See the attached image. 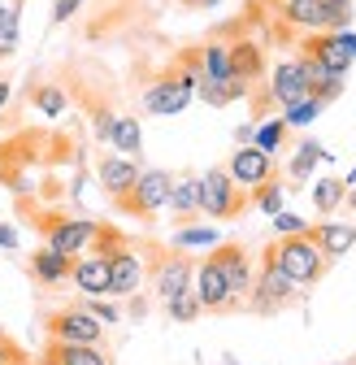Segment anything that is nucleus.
I'll return each mask as SVG.
<instances>
[{
	"label": "nucleus",
	"mask_w": 356,
	"mask_h": 365,
	"mask_svg": "<svg viewBox=\"0 0 356 365\" xmlns=\"http://www.w3.org/2000/svg\"><path fill=\"white\" fill-rule=\"evenodd\" d=\"M261 257L270 261V265H278L300 292H304V287H318V283L326 279V269H330L326 252L313 244V235H308V226H304V231H295V235H278V240H270Z\"/></svg>",
	"instance_id": "nucleus-1"
},
{
	"label": "nucleus",
	"mask_w": 356,
	"mask_h": 365,
	"mask_svg": "<svg viewBox=\"0 0 356 365\" xmlns=\"http://www.w3.org/2000/svg\"><path fill=\"white\" fill-rule=\"evenodd\" d=\"M274 14L291 31H343L352 26V0H274Z\"/></svg>",
	"instance_id": "nucleus-2"
},
{
	"label": "nucleus",
	"mask_w": 356,
	"mask_h": 365,
	"mask_svg": "<svg viewBox=\"0 0 356 365\" xmlns=\"http://www.w3.org/2000/svg\"><path fill=\"white\" fill-rule=\"evenodd\" d=\"M252 205V196L231 178L226 165H213L200 174V213L213 217V222H235L244 209Z\"/></svg>",
	"instance_id": "nucleus-3"
},
{
	"label": "nucleus",
	"mask_w": 356,
	"mask_h": 365,
	"mask_svg": "<svg viewBox=\"0 0 356 365\" xmlns=\"http://www.w3.org/2000/svg\"><path fill=\"white\" fill-rule=\"evenodd\" d=\"M300 300V287L287 279V274L278 269V265H270L261 257V265H256V274H252V287H248V313H261V317H274V313H283V309H291Z\"/></svg>",
	"instance_id": "nucleus-4"
},
{
	"label": "nucleus",
	"mask_w": 356,
	"mask_h": 365,
	"mask_svg": "<svg viewBox=\"0 0 356 365\" xmlns=\"http://www.w3.org/2000/svg\"><path fill=\"white\" fill-rule=\"evenodd\" d=\"M169 192H174V174L169 170H140V178L130 182V192L113 196V209L148 222V217H157L169 205Z\"/></svg>",
	"instance_id": "nucleus-5"
},
{
	"label": "nucleus",
	"mask_w": 356,
	"mask_h": 365,
	"mask_svg": "<svg viewBox=\"0 0 356 365\" xmlns=\"http://www.w3.org/2000/svg\"><path fill=\"white\" fill-rule=\"evenodd\" d=\"M43 339L61 344H105V322L87 304H66L43 317Z\"/></svg>",
	"instance_id": "nucleus-6"
},
{
	"label": "nucleus",
	"mask_w": 356,
	"mask_h": 365,
	"mask_svg": "<svg viewBox=\"0 0 356 365\" xmlns=\"http://www.w3.org/2000/svg\"><path fill=\"white\" fill-rule=\"evenodd\" d=\"M31 217L39 222L43 244H53L66 257L87 252V248H92V240H96V231H100L92 217H61V213H31Z\"/></svg>",
	"instance_id": "nucleus-7"
},
{
	"label": "nucleus",
	"mask_w": 356,
	"mask_h": 365,
	"mask_svg": "<svg viewBox=\"0 0 356 365\" xmlns=\"http://www.w3.org/2000/svg\"><path fill=\"white\" fill-rule=\"evenodd\" d=\"M300 53L322 61V66H330V70H339V74H347L352 61H356V35L347 26L343 31H308L300 39Z\"/></svg>",
	"instance_id": "nucleus-8"
},
{
	"label": "nucleus",
	"mask_w": 356,
	"mask_h": 365,
	"mask_svg": "<svg viewBox=\"0 0 356 365\" xmlns=\"http://www.w3.org/2000/svg\"><path fill=\"white\" fill-rule=\"evenodd\" d=\"M157 265H152V292H157V304L165 309L174 296H183L187 287H192V274H196V265H192V257L183 252V248H157Z\"/></svg>",
	"instance_id": "nucleus-9"
},
{
	"label": "nucleus",
	"mask_w": 356,
	"mask_h": 365,
	"mask_svg": "<svg viewBox=\"0 0 356 365\" xmlns=\"http://www.w3.org/2000/svg\"><path fill=\"white\" fill-rule=\"evenodd\" d=\"M209 257L221 265V274H226V287H231L235 309H244V304H248V287H252V274H256V261H252L248 244H239V240L213 244V252H209Z\"/></svg>",
	"instance_id": "nucleus-10"
},
{
	"label": "nucleus",
	"mask_w": 356,
	"mask_h": 365,
	"mask_svg": "<svg viewBox=\"0 0 356 365\" xmlns=\"http://www.w3.org/2000/svg\"><path fill=\"white\" fill-rule=\"evenodd\" d=\"M192 96H196V87L183 78V74H178L174 66L144 91V109L148 113H161V118H169V113H183L187 105H192Z\"/></svg>",
	"instance_id": "nucleus-11"
},
{
	"label": "nucleus",
	"mask_w": 356,
	"mask_h": 365,
	"mask_svg": "<svg viewBox=\"0 0 356 365\" xmlns=\"http://www.w3.org/2000/svg\"><path fill=\"white\" fill-rule=\"evenodd\" d=\"M196 300H200V309L204 313H235V300H231V287H226V274H221V265L213 261V257H204L200 265H196Z\"/></svg>",
	"instance_id": "nucleus-12"
},
{
	"label": "nucleus",
	"mask_w": 356,
	"mask_h": 365,
	"mask_svg": "<svg viewBox=\"0 0 356 365\" xmlns=\"http://www.w3.org/2000/svg\"><path fill=\"white\" fill-rule=\"evenodd\" d=\"M70 269H74V257L57 252L53 244H39V248L31 252V261H26L31 283H35V287H43V292H53V287L70 283Z\"/></svg>",
	"instance_id": "nucleus-13"
},
{
	"label": "nucleus",
	"mask_w": 356,
	"mask_h": 365,
	"mask_svg": "<svg viewBox=\"0 0 356 365\" xmlns=\"http://www.w3.org/2000/svg\"><path fill=\"white\" fill-rule=\"evenodd\" d=\"M35 365H113L105 344H61V339H43V352Z\"/></svg>",
	"instance_id": "nucleus-14"
},
{
	"label": "nucleus",
	"mask_w": 356,
	"mask_h": 365,
	"mask_svg": "<svg viewBox=\"0 0 356 365\" xmlns=\"http://www.w3.org/2000/svg\"><path fill=\"white\" fill-rule=\"evenodd\" d=\"M274 96V105H295V101H304L308 96V70H304V61L300 57H287V61H278L274 66V74H270V87H265Z\"/></svg>",
	"instance_id": "nucleus-15"
},
{
	"label": "nucleus",
	"mask_w": 356,
	"mask_h": 365,
	"mask_svg": "<svg viewBox=\"0 0 356 365\" xmlns=\"http://www.w3.org/2000/svg\"><path fill=\"white\" fill-rule=\"evenodd\" d=\"M226 170H231V178L239 187H261L265 178H274V153H265L256 144H244V148H235Z\"/></svg>",
	"instance_id": "nucleus-16"
},
{
	"label": "nucleus",
	"mask_w": 356,
	"mask_h": 365,
	"mask_svg": "<svg viewBox=\"0 0 356 365\" xmlns=\"http://www.w3.org/2000/svg\"><path fill=\"white\" fill-rule=\"evenodd\" d=\"M70 283H74L83 296H109V257H105L100 248L78 252V257H74V269H70Z\"/></svg>",
	"instance_id": "nucleus-17"
},
{
	"label": "nucleus",
	"mask_w": 356,
	"mask_h": 365,
	"mask_svg": "<svg viewBox=\"0 0 356 365\" xmlns=\"http://www.w3.org/2000/svg\"><path fill=\"white\" fill-rule=\"evenodd\" d=\"M308 235H313V244L326 252V261L335 265L339 257H347L352 252V244H356V222H339V217H322L318 226H308Z\"/></svg>",
	"instance_id": "nucleus-18"
},
{
	"label": "nucleus",
	"mask_w": 356,
	"mask_h": 365,
	"mask_svg": "<svg viewBox=\"0 0 356 365\" xmlns=\"http://www.w3.org/2000/svg\"><path fill=\"white\" fill-rule=\"evenodd\" d=\"M96 178H100V187H105V192H109V200H113V196L130 192V182L140 178V157H126V153L100 157V165H96Z\"/></svg>",
	"instance_id": "nucleus-19"
},
{
	"label": "nucleus",
	"mask_w": 356,
	"mask_h": 365,
	"mask_svg": "<svg viewBox=\"0 0 356 365\" xmlns=\"http://www.w3.org/2000/svg\"><path fill=\"white\" fill-rule=\"evenodd\" d=\"M231 70H235V78H244L248 87L261 83L265 70H270V61H265V48H261L256 39H235V43H231Z\"/></svg>",
	"instance_id": "nucleus-20"
},
{
	"label": "nucleus",
	"mask_w": 356,
	"mask_h": 365,
	"mask_svg": "<svg viewBox=\"0 0 356 365\" xmlns=\"http://www.w3.org/2000/svg\"><path fill=\"white\" fill-rule=\"evenodd\" d=\"M196 91L204 96V105L221 109V105H235V101H244L252 87H248L244 78H200V83H196Z\"/></svg>",
	"instance_id": "nucleus-21"
},
{
	"label": "nucleus",
	"mask_w": 356,
	"mask_h": 365,
	"mask_svg": "<svg viewBox=\"0 0 356 365\" xmlns=\"http://www.w3.org/2000/svg\"><path fill=\"white\" fill-rule=\"evenodd\" d=\"M178 222H187L200 213V178L187 174V178H174V192H169V205H165Z\"/></svg>",
	"instance_id": "nucleus-22"
},
{
	"label": "nucleus",
	"mask_w": 356,
	"mask_h": 365,
	"mask_svg": "<svg viewBox=\"0 0 356 365\" xmlns=\"http://www.w3.org/2000/svg\"><path fill=\"white\" fill-rule=\"evenodd\" d=\"M22 43V0H5L0 5V61H9Z\"/></svg>",
	"instance_id": "nucleus-23"
},
{
	"label": "nucleus",
	"mask_w": 356,
	"mask_h": 365,
	"mask_svg": "<svg viewBox=\"0 0 356 365\" xmlns=\"http://www.w3.org/2000/svg\"><path fill=\"white\" fill-rule=\"evenodd\" d=\"M109 144H113L117 153H126V157H140V148H144V130H140V122L126 118V113H117L113 126H109Z\"/></svg>",
	"instance_id": "nucleus-24"
},
{
	"label": "nucleus",
	"mask_w": 356,
	"mask_h": 365,
	"mask_svg": "<svg viewBox=\"0 0 356 365\" xmlns=\"http://www.w3.org/2000/svg\"><path fill=\"white\" fill-rule=\"evenodd\" d=\"M31 105H35L43 118H61V113H66V91H61L57 83H39V87H31Z\"/></svg>",
	"instance_id": "nucleus-25"
},
{
	"label": "nucleus",
	"mask_w": 356,
	"mask_h": 365,
	"mask_svg": "<svg viewBox=\"0 0 356 365\" xmlns=\"http://www.w3.org/2000/svg\"><path fill=\"white\" fill-rule=\"evenodd\" d=\"M343 192H347V187H343V178H322L318 187H313V205H318V213L330 217V213L343 205Z\"/></svg>",
	"instance_id": "nucleus-26"
},
{
	"label": "nucleus",
	"mask_w": 356,
	"mask_h": 365,
	"mask_svg": "<svg viewBox=\"0 0 356 365\" xmlns=\"http://www.w3.org/2000/svg\"><path fill=\"white\" fill-rule=\"evenodd\" d=\"M283 200H287V192H283L278 178H265L261 187H252V205L261 213H283Z\"/></svg>",
	"instance_id": "nucleus-27"
},
{
	"label": "nucleus",
	"mask_w": 356,
	"mask_h": 365,
	"mask_svg": "<svg viewBox=\"0 0 356 365\" xmlns=\"http://www.w3.org/2000/svg\"><path fill=\"white\" fill-rule=\"evenodd\" d=\"M287 130H291V126H287L283 118L261 122V126H256V135H252V144H256V148H265V153H278V148L287 144Z\"/></svg>",
	"instance_id": "nucleus-28"
},
{
	"label": "nucleus",
	"mask_w": 356,
	"mask_h": 365,
	"mask_svg": "<svg viewBox=\"0 0 356 365\" xmlns=\"http://www.w3.org/2000/svg\"><path fill=\"white\" fill-rule=\"evenodd\" d=\"M213 244H221L217 226H183L174 235V248H213Z\"/></svg>",
	"instance_id": "nucleus-29"
},
{
	"label": "nucleus",
	"mask_w": 356,
	"mask_h": 365,
	"mask_svg": "<svg viewBox=\"0 0 356 365\" xmlns=\"http://www.w3.org/2000/svg\"><path fill=\"white\" fill-rule=\"evenodd\" d=\"M318 161H322V144L304 140V144L295 148V157H291V178H295V182H304V178H308V170H313Z\"/></svg>",
	"instance_id": "nucleus-30"
},
{
	"label": "nucleus",
	"mask_w": 356,
	"mask_h": 365,
	"mask_svg": "<svg viewBox=\"0 0 356 365\" xmlns=\"http://www.w3.org/2000/svg\"><path fill=\"white\" fill-rule=\"evenodd\" d=\"M322 109H326V105H322L318 96H304V101H295V105H287V109H283V122H287V126H308Z\"/></svg>",
	"instance_id": "nucleus-31"
},
{
	"label": "nucleus",
	"mask_w": 356,
	"mask_h": 365,
	"mask_svg": "<svg viewBox=\"0 0 356 365\" xmlns=\"http://www.w3.org/2000/svg\"><path fill=\"white\" fill-rule=\"evenodd\" d=\"M165 313H169V317H174V322H196V317H200V313H204V309H200V300H196V292H192V287H187V292H183V296H174V300H169V304H165Z\"/></svg>",
	"instance_id": "nucleus-32"
},
{
	"label": "nucleus",
	"mask_w": 356,
	"mask_h": 365,
	"mask_svg": "<svg viewBox=\"0 0 356 365\" xmlns=\"http://www.w3.org/2000/svg\"><path fill=\"white\" fill-rule=\"evenodd\" d=\"M26 352H22V344L14 339V335H5L0 331V365H9V361H22Z\"/></svg>",
	"instance_id": "nucleus-33"
},
{
	"label": "nucleus",
	"mask_w": 356,
	"mask_h": 365,
	"mask_svg": "<svg viewBox=\"0 0 356 365\" xmlns=\"http://www.w3.org/2000/svg\"><path fill=\"white\" fill-rule=\"evenodd\" d=\"M83 5H87V0H57V5H53V22H57V26H61V22H70Z\"/></svg>",
	"instance_id": "nucleus-34"
},
{
	"label": "nucleus",
	"mask_w": 356,
	"mask_h": 365,
	"mask_svg": "<svg viewBox=\"0 0 356 365\" xmlns=\"http://www.w3.org/2000/svg\"><path fill=\"white\" fill-rule=\"evenodd\" d=\"M274 231L278 235H295V231H304V222L295 213H274Z\"/></svg>",
	"instance_id": "nucleus-35"
},
{
	"label": "nucleus",
	"mask_w": 356,
	"mask_h": 365,
	"mask_svg": "<svg viewBox=\"0 0 356 365\" xmlns=\"http://www.w3.org/2000/svg\"><path fill=\"white\" fill-rule=\"evenodd\" d=\"M0 248L18 252V231H14V226H5V222H0Z\"/></svg>",
	"instance_id": "nucleus-36"
},
{
	"label": "nucleus",
	"mask_w": 356,
	"mask_h": 365,
	"mask_svg": "<svg viewBox=\"0 0 356 365\" xmlns=\"http://www.w3.org/2000/svg\"><path fill=\"white\" fill-rule=\"evenodd\" d=\"M9 87H14L9 78H0V113H5V105H9Z\"/></svg>",
	"instance_id": "nucleus-37"
},
{
	"label": "nucleus",
	"mask_w": 356,
	"mask_h": 365,
	"mask_svg": "<svg viewBox=\"0 0 356 365\" xmlns=\"http://www.w3.org/2000/svg\"><path fill=\"white\" fill-rule=\"evenodd\" d=\"M9 365H35V356H22V361H9Z\"/></svg>",
	"instance_id": "nucleus-38"
},
{
	"label": "nucleus",
	"mask_w": 356,
	"mask_h": 365,
	"mask_svg": "<svg viewBox=\"0 0 356 365\" xmlns=\"http://www.w3.org/2000/svg\"><path fill=\"white\" fill-rule=\"evenodd\" d=\"M0 5H5V0H0Z\"/></svg>",
	"instance_id": "nucleus-39"
}]
</instances>
